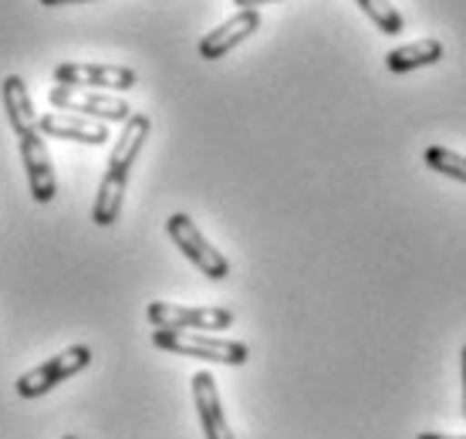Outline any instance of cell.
I'll use <instances>...</instances> for the list:
<instances>
[{
  "instance_id": "1",
  "label": "cell",
  "mask_w": 466,
  "mask_h": 439,
  "mask_svg": "<svg viewBox=\"0 0 466 439\" xmlns=\"http://www.w3.org/2000/svg\"><path fill=\"white\" fill-rule=\"evenodd\" d=\"M149 128H152V118L142 116V112H132V118L122 126V136H118L116 149L108 156L106 176H102V186H98V197H95V207H92L95 227H112L118 220V213H122L128 173H132V166L139 159L142 142L149 139Z\"/></svg>"
},
{
  "instance_id": "2",
  "label": "cell",
  "mask_w": 466,
  "mask_h": 439,
  "mask_svg": "<svg viewBox=\"0 0 466 439\" xmlns=\"http://www.w3.org/2000/svg\"><path fill=\"white\" fill-rule=\"evenodd\" d=\"M152 345L183 355V359L217 362V365H247L250 348L244 342H230V338H213L207 332H169V328H156L152 332Z\"/></svg>"
},
{
  "instance_id": "3",
  "label": "cell",
  "mask_w": 466,
  "mask_h": 439,
  "mask_svg": "<svg viewBox=\"0 0 466 439\" xmlns=\"http://www.w3.org/2000/svg\"><path fill=\"white\" fill-rule=\"evenodd\" d=\"M47 102L58 112H71V116H85L95 122H122L126 126L132 118V105L118 95L95 92V88H68V85H55L47 88Z\"/></svg>"
},
{
  "instance_id": "4",
  "label": "cell",
  "mask_w": 466,
  "mask_h": 439,
  "mask_svg": "<svg viewBox=\"0 0 466 439\" xmlns=\"http://www.w3.org/2000/svg\"><path fill=\"white\" fill-rule=\"evenodd\" d=\"M166 233H169V240L183 250V257L197 267L203 278H210V281L230 278V260H227V257L199 233L193 217H187V213H173V217L166 220Z\"/></svg>"
},
{
  "instance_id": "5",
  "label": "cell",
  "mask_w": 466,
  "mask_h": 439,
  "mask_svg": "<svg viewBox=\"0 0 466 439\" xmlns=\"http://www.w3.org/2000/svg\"><path fill=\"white\" fill-rule=\"evenodd\" d=\"M88 365H92V348L71 345V348H65L61 355H55L51 362H45V365L24 372L21 379L14 382V389H17L21 399H41V395H47L55 385H61V382L71 379V375H78V372L88 369Z\"/></svg>"
},
{
  "instance_id": "6",
  "label": "cell",
  "mask_w": 466,
  "mask_h": 439,
  "mask_svg": "<svg viewBox=\"0 0 466 439\" xmlns=\"http://www.w3.org/2000/svg\"><path fill=\"white\" fill-rule=\"evenodd\" d=\"M146 318L152 328H169V332H227L233 324L230 308H187L169 301H149Z\"/></svg>"
},
{
  "instance_id": "7",
  "label": "cell",
  "mask_w": 466,
  "mask_h": 439,
  "mask_svg": "<svg viewBox=\"0 0 466 439\" xmlns=\"http://www.w3.org/2000/svg\"><path fill=\"white\" fill-rule=\"evenodd\" d=\"M139 75L126 65H88V61H65L55 68V85H68V88H136Z\"/></svg>"
},
{
  "instance_id": "8",
  "label": "cell",
  "mask_w": 466,
  "mask_h": 439,
  "mask_svg": "<svg viewBox=\"0 0 466 439\" xmlns=\"http://www.w3.org/2000/svg\"><path fill=\"white\" fill-rule=\"evenodd\" d=\"M21 142V159L24 169H27V186H31V197L37 203H51L58 197V183H55V166H51V156H47L45 136L41 132H27V136H17Z\"/></svg>"
},
{
  "instance_id": "9",
  "label": "cell",
  "mask_w": 466,
  "mask_h": 439,
  "mask_svg": "<svg viewBox=\"0 0 466 439\" xmlns=\"http://www.w3.org/2000/svg\"><path fill=\"white\" fill-rule=\"evenodd\" d=\"M41 136L51 139H68V142H85V146H106L108 142V126L106 122H95L85 116H71V112H47L37 122Z\"/></svg>"
},
{
  "instance_id": "10",
  "label": "cell",
  "mask_w": 466,
  "mask_h": 439,
  "mask_svg": "<svg viewBox=\"0 0 466 439\" xmlns=\"http://www.w3.org/2000/svg\"><path fill=\"white\" fill-rule=\"evenodd\" d=\"M189 385H193V403H197V416H199V426H203V436L207 439H233L230 426H227V416H223L217 379H213L210 372H197Z\"/></svg>"
},
{
  "instance_id": "11",
  "label": "cell",
  "mask_w": 466,
  "mask_h": 439,
  "mask_svg": "<svg viewBox=\"0 0 466 439\" xmlns=\"http://www.w3.org/2000/svg\"><path fill=\"white\" fill-rule=\"evenodd\" d=\"M257 27H260V14L257 11L233 14L230 21H223L220 27H213L210 35H203V41H199V58L217 61V58H223V55H230L233 47L244 45Z\"/></svg>"
},
{
  "instance_id": "12",
  "label": "cell",
  "mask_w": 466,
  "mask_h": 439,
  "mask_svg": "<svg viewBox=\"0 0 466 439\" xmlns=\"http://www.w3.org/2000/svg\"><path fill=\"white\" fill-rule=\"evenodd\" d=\"M0 98H4V112L11 118V128L17 136H27V132H37V122L41 116L35 112V102H31V92L24 85L21 75H7L4 85H0Z\"/></svg>"
},
{
  "instance_id": "13",
  "label": "cell",
  "mask_w": 466,
  "mask_h": 439,
  "mask_svg": "<svg viewBox=\"0 0 466 439\" xmlns=\"http://www.w3.org/2000/svg\"><path fill=\"white\" fill-rule=\"evenodd\" d=\"M446 55V47L440 37H422V41H412V45H402L396 51L385 55V68L392 75H406V71L426 68V65H436V61Z\"/></svg>"
},
{
  "instance_id": "14",
  "label": "cell",
  "mask_w": 466,
  "mask_h": 439,
  "mask_svg": "<svg viewBox=\"0 0 466 439\" xmlns=\"http://www.w3.org/2000/svg\"><path fill=\"white\" fill-rule=\"evenodd\" d=\"M422 159L430 166L432 173L440 176H450L456 183H466V156L463 152H453L446 149V146H430V149L422 152Z\"/></svg>"
},
{
  "instance_id": "15",
  "label": "cell",
  "mask_w": 466,
  "mask_h": 439,
  "mask_svg": "<svg viewBox=\"0 0 466 439\" xmlns=\"http://www.w3.org/2000/svg\"><path fill=\"white\" fill-rule=\"evenodd\" d=\"M359 7L382 35H402L406 21H402V14L392 7V0H359Z\"/></svg>"
},
{
  "instance_id": "16",
  "label": "cell",
  "mask_w": 466,
  "mask_h": 439,
  "mask_svg": "<svg viewBox=\"0 0 466 439\" xmlns=\"http://www.w3.org/2000/svg\"><path fill=\"white\" fill-rule=\"evenodd\" d=\"M237 7H244V11H257V7H264V4H274V0H233Z\"/></svg>"
},
{
  "instance_id": "17",
  "label": "cell",
  "mask_w": 466,
  "mask_h": 439,
  "mask_svg": "<svg viewBox=\"0 0 466 439\" xmlns=\"http://www.w3.org/2000/svg\"><path fill=\"white\" fill-rule=\"evenodd\" d=\"M460 372H463V416H466V345L460 352Z\"/></svg>"
},
{
  "instance_id": "18",
  "label": "cell",
  "mask_w": 466,
  "mask_h": 439,
  "mask_svg": "<svg viewBox=\"0 0 466 439\" xmlns=\"http://www.w3.org/2000/svg\"><path fill=\"white\" fill-rule=\"evenodd\" d=\"M416 439H466V436H453V433H420Z\"/></svg>"
},
{
  "instance_id": "19",
  "label": "cell",
  "mask_w": 466,
  "mask_h": 439,
  "mask_svg": "<svg viewBox=\"0 0 466 439\" xmlns=\"http://www.w3.org/2000/svg\"><path fill=\"white\" fill-rule=\"evenodd\" d=\"M45 7H65V4H82V0H41Z\"/></svg>"
},
{
  "instance_id": "20",
  "label": "cell",
  "mask_w": 466,
  "mask_h": 439,
  "mask_svg": "<svg viewBox=\"0 0 466 439\" xmlns=\"http://www.w3.org/2000/svg\"><path fill=\"white\" fill-rule=\"evenodd\" d=\"M61 439H78V436H61Z\"/></svg>"
}]
</instances>
